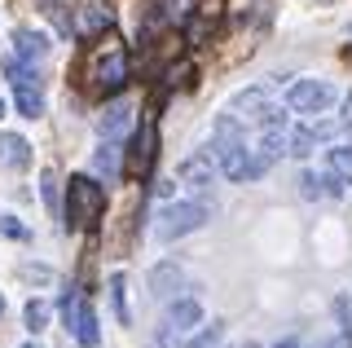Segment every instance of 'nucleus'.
Segmentation results:
<instances>
[{"label": "nucleus", "instance_id": "1", "mask_svg": "<svg viewBox=\"0 0 352 348\" xmlns=\"http://www.w3.org/2000/svg\"><path fill=\"white\" fill-rule=\"evenodd\" d=\"M212 155H216V168L225 172V181H256V150H251L247 124H242L234 111L216 115V124H212Z\"/></svg>", "mask_w": 352, "mask_h": 348}, {"label": "nucleus", "instance_id": "2", "mask_svg": "<svg viewBox=\"0 0 352 348\" xmlns=\"http://www.w3.org/2000/svg\"><path fill=\"white\" fill-rule=\"evenodd\" d=\"M128 49L119 45L115 36H106V40H97L93 53L84 58V89L88 93H97V97H115L119 89L128 84Z\"/></svg>", "mask_w": 352, "mask_h": 348}, {"label": "nucleus", "instance_id": "3", "mask_svg": "<svg viewBox=\"0 0 352 348\" xmlns=\"http://www.w3.org/2000/svg\"><path fill=\"white\" fill-rule=\"evenodd\" d=\"M106 212V186L97 177H71L66 181V225L71 230H93Z\"/></svg>", "mask_w": 352, "mask_h": 348}, {"label": "nucleus", "instance_id": "4", "mask_svg": "<svg viewBox=\"0 0 352 348\" xmlns=\"http://www.w3.org/2000/svg\"><path fill=\"white\" fill-rule=\"evenodd\" d=\"M207 221H212L207 203H198V199H168L159 212H154V238H159V243H176V238L203 230Z\"/></svg>", "mask_w": 352, "mask_h": 348}, {"label": "nucleus", "instance_id": "5", "mask_svg": "<svg viewBox=\"0 0 352 348\" xmlns=\"http://www.w3.org/2000/svg\"><path fill=\"white\" fill-rule=\"evenodd\" d=\"M335 84L330 80H295L291 84V93H286V111H295V115H304V119H317V115H326L330 106H335Z\"/></svg>", "mask_w": 352, "mask_h": 348}, {"label": "nucleus", "instance_id": "6", "mask_svg": "<svg viewBox=\"0 0 352 348\" xmlns=\"http://www.w3.org/2000/svg\"><path fill=\"white\" fill-rule=\"evenodd\" d=\"M344 128H348V119H322V115H317V119H308L304 128H295V133H291V146H286V150L304 159V155H313V146H317V141L339 137Z\"/></svg>", "mask_w": 352, "mask_h": 348}, {"label": "nucleus", "instance_id": "7", "mask_svg": "<svg viewBox=\"0 0 352 348\" xmlns=\"http://www.w3.org/2000/svg\"><path fill=\"white\" fill-rule=\"evenodd\" d=\"M176 181H181L190 194H207L216 181V163H212V150H203V155H190L181 159V168H176Z\"/></svg>", "mask_w": 352, "mask_h": 348}, {"label": "nucleus", "instance_id": "8", "mask_svg": "<svg viewBox=\"0 0 352 348\" xmlns=\"http://www.w3.org/2000/svg\"><path fill=\"white\" fill-rule=\"evenodd\" d=\"M150 163H154V115L141 119L137 137H132V172H137V177H146Z\"/></svg>", "mask_w": 352, "mask_h": 348}, {"label": "nucleus", "instance_id": "9", "mask_svg": "<svg viewBox=\"0 0 352 348\" xmlns=\"http://www.w3.org/2000/svg\"><path fill=\"white\" fill-rule=\"evenodd\" d=\"M185 282V274H181V265L176 260H159V265L150 269V296L154 300H172V291Z\"/></svg>", "mask_w": 352, "mask_h": 348}, {"label": "nucleus", "instance_id": "10", "mask_svg": "<svg viewBox=\"0 0 352 348\" xmlns=\"http://www.w3.org/2000/svg\"><path fill=\"white\" fill-rule=\"evenodd\" d=\"M110 27H115V14H110L106 5H84V9H80V18H75V31H80L84 40L106 36Z\"/></svg>", "mask_w": 352, "mask_h": 348}, {"label": "nucleus", "instance_id": "11", "mask_svg": "<svg viewBox=\"0 0 352 348\" xmlns=\"http://www.w3.org/2000/svg\"><path fill=\"white\" fill-rule=\"evenodd\" d=\"M163 326H172L176 335H181V331H198V326H203V304H198V300H172Z\"/></svg>", "mask_w": 352, "mask_h": 348}, {"label": "nucleus", "instance_id": "12", "mask_svg": "<svg viewBox=\"0 0 352 348\" xmlns=\"http://www.w3.org/2000/svg\"><path fill=\"white\" fill-rule=\"evenodd\" d=\"M93 168H97V177L119 181V172H124V146H119V137H106L102 141V150L93 155Z\"/></svg>", "mask_w": 352, "mask_h": 348}, {"label": "nucleus", "instance_id": "13", "mask_svg": "<svg viewBox=\"0 0 352 348\" xmlns=\"http://www.w3.org/2000/svg\"><path fill=\"white\" fill-rule=\"evenodd\" d=\"M71 335L80 340L84 348H93L97 340H102V331H97V313H93V304H88L80 296V304H75V322H71Z\"/></svg>", "mask_w": 352, "mask_h": 348}, {"label": "nucleus", "instance_id": "14", "mask_svg": "<svg viewBox=\"0 0 352 348\" xmlns=\"http://www.w3.org/2000/svg\"><path fill=\"white\" fill-rule=\"evenodd\" d=\"M0 163H5V168H27V163H31V146H27V137H18V133H0Z\"/></svg>", "mask_w": 352, "mask_h": 348}, {"label": "nucleus", "instance_id": "15", "mask_svg": "<svg viewBox=\"0 0 352 348\" xmlns=\"http://www.w3.org/2000/svg\"><path fill=\"white\" fill-rule=\"evenodd\" d=\"M14 53L22 62H40L44 53H49V36H44V31H18V36H14Z\"/></svg>", "mask_w": 352, "mask_h": 348}, {"label": "nucleus", "instance_id": "16", "mask_svg": "<svg viewBox=\"0 0 352 348\" xmlns=\"http://www.w3.org/2000/svg\"><path fill=\"white\" fill-rule=\"evenodd\" d=\"M14 102H18V115H27V119L44 115V93L36 89V80H31V84H14Z\"/></svg>", "mask_w": 352, "mask_h": 348}, {"label": "nucleus", "instance_id": "17", "mask_svg": "<svg viewBox=\"0 0 352 348\" xmlns=\"http://www.w3.org/2000/svg\"><path fill=\"white\" fill-rule=\"evenodd\" d=\"M110 304H115V322H132V309H128V282L124 274H110Z\"/></svg>", "mask_w": 352, "mask_h": 348}, {"label": "nucleus", "instance_id": "18", "mask_svg": "<svg viewBox=\"0 0 352 348\" xmlns=\"http://www.w3.org/2000/svg\"><path fill=\"white\" fill-rule=\"evenodd\" d=\"M128 119H132V106H124V102L106 106V115H102V133H106V137H119V133L128 128Z\"/></svg>", "mask_w": 352, "mask_h": 348}, {"label": "nucleus", "instance_id": "19", "mask_svg": "<svg viewBox=\"0 0 352 348\" xmlns=\"http://www.w3.org/2000/svg\"><path fill=\"white\" fill-rule=\"evenodd\" d=\"M22 326H27L31 335H40L44 326H49V304H44V300H27V309H22Z\"/></svg>", "mask_w": 352, "mask_h": 348}, {"label": "nucleus", "instance_id": "20", "mask_svg": "<svg viewBox=\"0 0 352 348\" xmlns=\"http://www.w3.org/2000/svg\"><path fill=\"white\" fill-rule=\"evenodd\" d=\"M326 163H330V172H335L339 181H352V146H330Z\"/></svg>", "mask_w": 352, "mask_h": 348}, {"label": "nucleus", "instance_id": "21", "mask_svg": "<svg viewBox=\"0 0 352 348\" xmlns=\"http://www.w3.org/2000/svg\"><path fill=\"white\" fill-rule=\"evenodd\" d=\"M0 238H14V243H27L31 234H27V225H22L14 212H0Z\"/></svg>", "mask_w": 352, "mask_h": 348}, {"label": "nucleus", "instance_id": "22", "mask_svg": "<svg viewBox=\"0 0 352 348\" xmlns=\"http://www.w3.org/2000/svg\"><path fill=\"white\" fill-rule=\"evenodd\" d=\"M40 194H44V208L58 212V172H53V168L40 172Z\"/></svg>", "mask_w": 352, "mask_h": 348}, {"label": "nucleus", "instance_id": "23", "mask_svg": "<svg viewBox=\"0 0 352 348\" xmlns=\"http://www.w3.org/2000/svg\"><path fill=\"white\" fill-rule=\"evenodd\" d=\"M300 194L304 199H322V177H317V172H300Z\"/></svg>", "mask_w": 352, "mask_h": 348}, {"label": "nucleus", "instance_id": "24", "mask_svg": "<svg viewBox=\"0 0 352 348\" xmlns=\"http://www.w3.org/2000/svg\"><path fill=\"white\" fill-rule=\"evenodd\" d=\"M220 335H225V326H220V322H212L207 331H198V340H194L190 348H216V344H220Z\"/></svg>", "mask_w": 352, "mask_h": 348}, {"label": "nucleus", "instance_id": "25", "mask_svg": "<svg viewBox=\"0 0 352 348\" xmlns=\"http://www.w3.org/2000/svg\"><path fill=\"white\" fill-rule=\"evenodd\" d=\"M273 348H300V340H291V335H286V340H278Z\"/></svg>", "mask_w": 352, "mask_h": 348}, {"label": "nucleus", "instance_id": "26", "mask_svg": "<svg viewBox=\"0 0 352 348\" xmlns=\"http://www.w3.org/2000/svg\"><path fill=\"white\" fill-rule=\"evenodd\" d=\"M322 348H348V344H344V340H330V344H322Z\"/></svg>", "mask_w": 352, "mask_h": 348}, {"label": "nucleus", "instance_id": "27", "mask_svg": "<svg viewBox=\"0 0 352 348\" xmlns=\"http://www.w3.org/2000/svg\"><path fill=\"white\" fill-rule=\"evenodd\" d=\"M348 128H352V93H348Z\"/></svg>", "mask_w": 352, "mask_h": 348}, {"label": "nucleus", "instance_id": "28", "mask_svg": "<svg viewBox=\"0 0 352 348\" xmlns=\"http://www.w3.org/2000/svg\"><path fill=\"white\" fill-rule=\"evenodd\" d=\"M18 348H40V344H18Z\"/></svg>", "mask_w": 352, "mask_h": 348}, {"label": "nucleus", "instance_id": "29", "mask_svg": "<svg viewBox=\"0 0 352 348\" xmlns=\"http://www.w3.org/2000/svg\"><path fill=\"white\" fill-rule=\"evenodd\" d=\"M0 313H5V296H0Z\"/></svg>", "mask_w": 352, "mask_h": 348}, {"label": "nucleus", "instance_id": "30", "mask_svg": "<svg viewBox=\"0 0 352 348\" xmlns=\"http://www.w3.org/2000/svg\"><path fill=\"white\" fill-rule=\"evenodd\" d=\"M0 115H5V102H0Z\"/></svg>", "mask_w": 352, "mask_h": 348}, {"label": "nucleus", "instance_id": "31", "mask_svg": "<svg viewBox=\"0 0 352 348\" xmlns=\"http://www.w3.org/2000/svg\"><path fill=\"white\" fill-rule=\"evenodd\" d=\"M247 348H256V344H247Z\"/></svg>", "mask_w": 352, "mask_h": 348}]
</instances>
